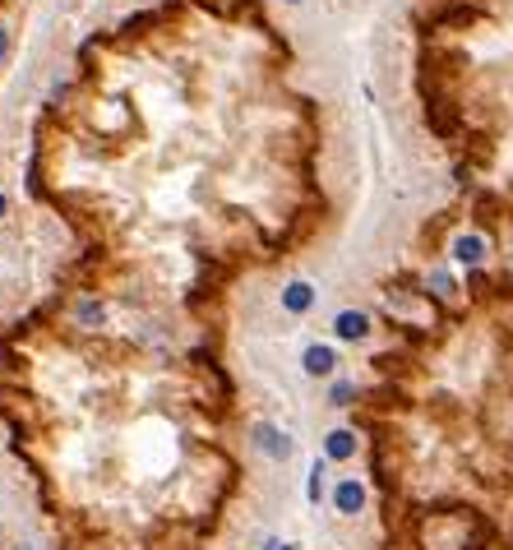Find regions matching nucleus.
Here are the masks:
<instances>
[{"mask_svg": "<svg viewBox=\"0 0 513 550\" xmlns=\"http://www.w3.org/2000/svg\"><path fill=\"white\" fill-rule=\"evenodd\" d=\"M264 550H296V546H291V541H268Z\"/></svg>", "mask_w": 513, "mask_h": 550, "instance_id": "12", "label": "nucleus"}, {"mask_svg": "<svg viewBox=\"0 0 513 550\" xmlns=\"http://www.w3.org/2000/svg\"><path fill=\"white\" fill-rule=\"evenodd\" d=\"M10 213V199H5V190H0V217H5Z\"/></svg>", "mask_w": 513, "mask_h": 550, "instance_id": "13", "label": "nucleus"}, {"mask_svg": "<svg viewBox=\"0 0 513 550\" xmlns=\"http://www.w3.org/2000/svg\"><path fill=\"white\" fill-rule=\"evenodd\" d=\"M255 444H259L268 458H273V462H287V458H291V435L278 430V426H268V421L255 426Z\"/></svg>", "mask_w": 513, "mask_h": 550, "instance_id": "5", "label": "nucleus"}, {"mask_svg": "<svg viewBox=\"0 0 513 550\" xmlns=\"http://www.w3.org/2000/svg\"><path fill=\"white\" fill-rule=\"evenodd\" d=\"M301 370H306L310 379H329V375L338 370V347H329V343H310V347L301 351Z\"/></svg>", "mask_w": 513, "mask_h": 550, "instance_id": "2", "label": "nucleus"}, {"mask_svg": "<svg viewBox=\"0 0 513 550\" xmlns=\"http://www.w3.org/2000/svg\"><path fill=\"white\" fill-rule=\"evenodd\" d=\"M449 255L463 264V268H481L485 264V255H491V241H485L481 232H463L453 245H449Z\"/></svg>", "mask_w": 513, "mask_h": 550, "instance_id": "1", "label": "nucleus"}, {"mask_svg": "<svg viewBox=\"0 0 513 550\" xmlns=\"http://www.w3.org/2000/svg\"><path fill=\"white\" fill-rule=\"evenodd\" d=\"M357 449H361L357 430H329V435H324V458H329V462H347V458H357Z\"/></svg>", "mask_w": 513, "mask_h": 550, "instance_id": "7", "label": "nucleus"}, {"mask_svg": "<svg viewBox=\"0 0 513 550\" xmlns=\"http://www.w3.org/2000/svg\"><path fill=\"white\" fill-rule=\"evenodd\" d=\"M430 287H435V296H440V300H453V296H458V283L449 278L444 268H435V273H430Z\"/></svg>", "mask_w": 513, "mask_h": 550, "instance_id": "9", "label": "nucleus"}, {"mask_svg": "<svg viewBox=\"0 0 513 550\" xmlns=\"http://www.w3.org/2000/svg\"><path fill=\"white\" fill-rule=\"evenodd\" d=\"M333 509H338L342 518H357V513L366 509V486H361L357 477H338V486H333Z\"/></svg>", "mask_w": 513, "mask_h": 550, "instance_id": "4", "label": "nucleus"}, {"mask_svg": "<svg viewBox=\"0 0 513 550\" xmlns=\"http://www.w3.org/2000/svg\"><path fill=\"white\" fill-rule=\"evenodd\" d=\"M324 477H329V458H315V462H310V481H306L310 504H319V500H324Z\"/></svg>", "mask_w": 513, "mask_h": 550, "instance_id": "8", "label": "nucleus"}, {"mask_svg": "<svg viewBox=\"0 0 513 550\" xmlns=\"http://www.w3.org/2000/svg\"><path fill=\"white\" fill-rule=\"evenodd\" d=\"M5 56H10V33L0 29V61H5Z\"/></svg>", "mask_w": 513, "mask_h": 550, "instance_id": "11", "label": "nucleus"}, {"mask_svg": "<svg viewBox=\"0 0 513 550\" xmlns=\"http://www.w3.org/2000/svg\"><path fill=\"white\" fill-rule=\"evenodd\" d=\"M315 300H319V292H315L306 278H296V283L282 287V310H287V315H310Z\"/></svg>", "mask_w": 513, "mask_h": 550, "instance_id": "6", "label": "nucleus"}, {"mask_svg": "<svg viewBox=\"0 0 513 550\" xmlns=\"http://www.w3.org/2000/svg\"><path fill=\"white\" fill-rule=\"evenodd\" d=\"M287 5H301V0H287Z\"/></svg>", "mask_w": 513, "mask_h": 550, "instance_id": "14", "label": "nucleus"}, {"mask_svg": "<svg viewBox=\"0 0 513 550\" xmlns=\"http://www.w3.org/2000/svg\"><path fill=\"white\" fill-rule=\"evenodd\" d=\"M352 398H357V384H347V379H338L333 389H329V402L333 407H352Z\"/></svg>", "mask_w": 513, "mask_h": 550, "instance_id": "10", "label": "nucleus"}, {"mask_svg": "<svg viewBox=\"0 0 513 550\" xmlns=\"http://www.w3.org/2000/svg\"><path fill=\"white\" fill-rule=\"evenodd\" d=\"M370 328H374V324H370L366 310H338V315H333V338H338V343H366Z\"/></svg>", "mask_w": 513, "mask_h": 550, "instance_id": "3", "label": "nucleus"}]
</instances>
